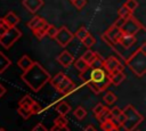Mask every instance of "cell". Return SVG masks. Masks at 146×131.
I'll list each match as a JSON object with an SVG mask.
<instances>
[{
    "label": "cell",
    "instance_id": "cell-1",
    "mask_svg": "<svg viewBox=\"0 0 146 131\" xmlns=\"http://www.w3.org/2000/svg\"><path fill=\"white\" fill-rule=\"evenodd\" d=\"M50 77V74L38 62H34L33 65L29 69L24 71L21 75L24 83L27 84V87L34 92H38L46 83H48Z\"/></svg>",
    "mask_w": 146,
    "mask_h": 131
},
{
    "label": "cell",
    "instance_id": "cell-2",
    "mask_svg": "<svg viewBox=\"0 0 146 131\" xmlns=\"http://www.w3.org/2000/svg\"><path fill=\"white\" fill-rule=\"evenodd\" d=\"M86 83L89 85L90 90H92L95 93L106 91L111 84L108 74L105 72V69L103 67L92 68L89 72L88 79H86Z\"/></svg>",
    "mask_w": 146,
    "mask_h": 131
},
{
    "label": "cell",
    "instance_id": "cell-3",
    "mask_svg": "<svg viewBox=\"0 0 146 131\" xmlns=\"http://www.w3.org/2000/svg\"><path fill=\"white\" fill-rule=\"evenodd\" d=\"M125 65L131 69V72L138 77H143L146 73V49L145 43H143L132 55L124 59Z\"/></svg>",
    "mask_w": 146,
    "mask_h": 131
},
{
    "label": "cell",
    "instance_id": "cell-4",
    "mask_svg": "<svg viewBox=\"0 0 146 131\" xmlns=\"http://www.w3.org/2000/svg\"><path fill=\"white\" fill-rule=\"evenodd\" d=\"M122 113L124 114V122L121 125L125 131H135V129L143 122L144 116L132 106V105H127L123 109Z\"/></svg>",
    "mask_w": 146,
    "mask_h": 131
},
{
    "label": "cell",
    "instance_id": "cell-5",
    "mask_svg": "<svg viewBox=\"0 0 146 131\" xmlns=\"http://www.w3.org/2000/svg\"><path fill=\"white\" fill-rule=\"evenodd\" d=\"M49 82L62 95H68V93H71L75 89V87H76L72 82V80L67 75H65L63 72H59L54 77H50Z\"/></svg>",
    "mask_w": 146,
    "mask_h": 131
},
{
    "label": "cell",
    "instance_id": "cell-6",
    "mask_svg": "<svg viewBox=\"0 0 146 131\" xmlns=\"http://www.w3.org/2000/svg\"><path fill=\"white\" fill-rule=\"evenodd\" d=\"M22 36V32L17 28V27H10L6 31V33L0 38V44L6 48L9 49L19 38Z\"/></svg>",
    "mask_w": 146,
    "mask_h": 131
},
{
    "label": "cell",
    "instance_id": "cell-7",
    "mask_svg": "<svg viewBox=\"0 0 146 131\" xmlns=\"http://www.w3.org/2000/svg\"><path fill=\"white\" fill-rule=\"evenodd\" d=\"M73 38H74V34L66 26H60L59 28H57V33L54 36V39L60 47H66L73 40Z\"/></svg>",
    "mask_w": 146,
    "mask_h": 131
},
{
    "label": "cell",
    "instance_id": "cell-8",
    "mask_svg": "<svg viewBox=\"0 0 146 131\" xmlns=\"http://www.w3.org/2000/svg\"><path fill=\"white\" fill-rule=\"evenodd\" d=\"M143 28H144V26H143L133 16H131L130 18H128V19L124 22L123 26L121 27V31H122L123 34L135 35L136 33H138V32H139L140 30H143Z\"/></svg>",
    "mask_w": 146,
    "mask_h": 131
},
{
    "label": "cell",
    "instance_id": "cell-9",
    "mask_svg": "<svg viewBox=\"0 0 146 131\" xmlns=\"http://www.w3.org/2000/svg\"><path fill=\"white\" fill-rule=\"evenodd\" d=\"M103 68L108 75L114 72H123V65L116 57H113V56L107 57L103 62Z\"/></svg>",
    "mask_w": 146,
    "mask_h": 131
},
{
    "label": "cell",
    "instance_id": "cell-10",
    "mask_svg": "<svg viewBox=\"0 0 146 131\" xmlns=\"http://www.w3.org/2000/svg\"><path fill=\"white\" fill-rule=\"evenodd\" d=\"M2 22L10 28V27H16L17 24L21 22V18L14 13V11H8L2 18Z\"/></svg>",
    "mask_w": 146,
    "mask_h": 131
},
{
    "label": "cell",
    "instance_id": "cell-11",
    "mask_svg": "<svg viewBox=\"0 0 146 131\" xmlns=\"http://www.w3.org/2000/svg\"><path fill=\"white\" fill-rule=\"evenodd\" d=\"M57 62H58L63 67H68L70 65L73 64L74 57H73L67 50H64V51H62V52L57 56Z\"/></svg>",
    "mask_w": 146,
    "mask_h": 131
},
{
    "label": "cell",
    "instance_id": "cell-12",
    "mask_svg": "<svg viewBox=\"0 0 146 131\" xmlns=\"http://www.w3.org/2000/svg\"><path fill=\"white\" fill-rule=\"evenodd\" d=\"M105 34L108 36V39L113 42V43H115V44H117L119 43V41H120V39H121V36L123 35V33H122V31L120 30V28H117V27H115V26H111L106 32H105Z\"/></svg>",
    "mask_w": 146,
    "mask_h": 131
},
{
    "label": "cell",
    "instance_id": "cell-13",
    "mask_svg": "<svg viewBox=\"0 0 146 131\" xmlns=\"http://www.w3.org/2000/svg\"><path fill=\"white\" fill-rule=\"evenodd\" d=\"M43 5L42 0H23V6L32 14L36 13Z\"/></svg>",
    "mask_w": 146,
    "mask_h": 131
},
{
    "label": "cell",
    "instance_id": "cell-14",
    "mask_svg": "<svg viewBox=\"0 0 146 131\" xmlns=\"http://www.w3.org/2000/svg\"><path fill=\"white\" fill-rule=\"evenodd\" d=\"M46 24H47V22H46L42 17H40V16H34V17L27 23V27L31 28L32 31H34V30H36V28L42 27V26L46 25Z\"/></svg>",
    "mask_w": 146,
    "mask_h": 131
},
{
    "label": "cell",
    "instance_id": "cell-15",
    "mask_svg": "<svg viewBox=\"0 0 146 131\" xmlns=\"http://www.w3.org/2000/svg\"><path fill=\"white\" fill-rule=\"evenodd\" d=\"M136 42V36L135 35H128V34H123L119 41V43L125 48V49H129L130 47H132Z\"/></svg>",
    "mask_w": 146,
    "mask_h": 131
},
{
    "label": "cell",
    "instance_id": "cell-16",
    "mask_svg": "<svg viewBox=\"0 0 146 131\" xmlns=\"http://www.w3.org/2000/svg\"><path fill=\"white\" fill-rule=\"evenodd\" d=\"M33 60L27 56V55H23L19 59H18V62H17V66L21 68V69H23V72L24 71H26V69H29L32 65H33Z\"/></svg>",
    "mask_w": 146,
    "mask_h": 131
},
{
    "label": "cell",
    "instance_id": "cell-17",
    "mask_svg": "<svg viewBox=\"0 0 146 131\" xmlns=\"http://www.w3.org/2000/svg\"><path fill=\"white\" fill-rule=\"evenodd\" d=\"M108 77H110V82H111V84L119 85V84H121V83L124 81L125 75H124L123 72H114V73L110 74Z\"/></svg>",
    "mask_w": 146,
    "mask_h": 131
},
{
    "label": "cell",
    "instance_id": "cell-18",
    "mask_svg": "<svg viewBox=\"0 0 146 131\" xmlns=\"http://www.w3.org/2000/svg\"><path fill=\"white\" fill-rule=\"evenodd\" d=\"M99 55L97 54V52H95V51H92V50H87L82 56H81V58L89 65V67L94 64V62L97 59V57H98Z\"/></svg>",
    "mask_w": 146,
    "mask_h": 131
},
{
    "label": "cell",
    "instance_id": "cell-19",
    "mask_svg": "<svg viewBox=\"0 0 146 131\" xmlns=\"http://www.w3.org/2000/svg\"><path fill=\"white\" fill-rule=\"evenodd\" d=\"M70 110H71V106H70L66 101L60 100L59 103H57V104H56V112H57L59 115L65 116Z\"/></svg>",
    "mask_w": 146,
    "mask_h": 131
},
{
    "label": "cell",
    "instance_id": "cell-20",
    "mask_svg": "<svg viewBox=\"0 0 146 131\" xmlns=\"http://www.w3.org/2000/svg\"><path fill=\"white\" fill-rule=\"evenodd\" d=\"M74 66H75V68L80 72V74L82 75V74H84L90 67H89V65L80 57V58H78L76 60H74Z\"/></svg>",
    "mask_w": 146,
    "mask_h": 131
},
{
    "label": "cell",
    "instance_id": "cell-21",
    "mask_svg": "<svg viewBox=\"0 0 146 131\" xmlns=\"http://www.w3.org/2000/svg\"><path fill=\"white\" fill-rule=\"evenodd\" d=\"M11 65V60L2 52H0V74L3 73Z\"/></svg>",
    "mask_w": 146,
    "mask_h": 131
},
{
    "label": "cell",
    "instance_id": "cell-22",
    "mask_svg": "<svg viewBox=\"0 0 146 131\" xmlns=\"http://www.w3.org/2000/svg\"><path fill=\"white\" fill-rule=\"evenodd\" d=\"M17 113H18L24 120H27V118L31 117V115H32L31 108H30L29 106H18V108H17Z\"/></svg>",
    "mask_w": 146,
    "mask_h": 131
},
{
    "label": "cell",
    "instance_id": "cell-23",
    "mask_svg": "<svg viewBox=\"0 0 146 131\" xmlns=\"http://www.w3.org/2000/svg\"><path fill=\"white\" fill-rule=\"evenodd\" d=\"M117 15H119V18H122V19L127 21L128 18H130V17L132 16V13H130V11L128 10V8H127L124 5H122V6L119 8V10H117Z\"/></svg>",
    "mask_w": 146,
    "mask_h": 131
},
{
    "label": "cell",
    "instance_id": "cell-24",
    "mask_svg": "<svg viewBox=\"0 0 146 131\" xmlns=\"http://www.w3.org/2000/svg\"><path fill=\"white\" fill-rule=\"evenodd\" d=\"M100 126L103 129V131H113V130H116V125L115 123L113 122V120H106L104 122L100 123Z\"/></svg>",
    "mask_w": 146,
    "mask_h": 131
},
{
    "label": "cell",
    "instance_id": "cell-25",
    "mask_svg": "<svg viewBox=\"0 0 146 131\" xmlns=\"http://www.w3.org/2000/svg\"><path fill=\"white\" fill-rule=\"evenodd\" d=\"M48 26H49V24L47 23V24H46V25H43L42 27H40V28H36V30L32 31V32H33V34H34V36H35L36 39L41 40L43 36H46V32H47Z\"/></svg>",
    "mask_w": 146,
    "mask_h": 131
},
{
    "label": "cell",
    "instance_id": "cell-26",
    "mask_svg": "<svg viewBox=\"0 0 146 131\" xmlns=\"http://www.w3.org/2000/svg\"><path fill=\"white\" fill-rule=\"evenodd\" d=\"M104 101L107 104V105H113L115 101H116V99H117V97L115 96V93L114 92H112V91H106V93L104 95Z\"/></svg>",
    "mask_w": 146,
    "mask_h": 131
},
{
    "label": "cell",
    "instance_id": "cell-27",
    "mask_svg": "<svg viewBox=\"0 0 146 131\" xmlns=\"http://www.w3.org/2000/svg\"><path fill=\"white\" fill-rule=\"evenodd\" d=\"M73 114H74V116H75L78 120H83V118L87 116V110H86V108H83L82 106H78V107L74 109Z\"/></svg>",
    "mask_w": 146,
    "mask_h": 131
},
{
    "label": "cell",
    "instance_id": "cell-28",
    "mask_svg": "<svg viewBox=\"0 0 146 131\" xmlns=\"http://www.w3.org/2000/svg\"><path fill=\"white\" fill-rule=\"evenodd\" d=\"M74 34V36H76L79 40H83L88 34H89V32H88V30L84 27V26H81V27H79L76 31H75V33H73Z\"/></svg>",
    "mask_w": 146,
    "mask_h": 131
},
{
    "label": "cell",
    "instance_id": "cell-29",
    "mask_svg": "<svg viewBox=\"0 0 146 131\" xmlns=\"http://www.w3.org/2000/svg\"><path fill=\"white\" fill-rule=\"evenodd\" d=\"M127 8H128V10L130 11V13H133L137 8H138V6H139V2L137 1V0H127L124 3H123Z\"/></svg>",
    "mask_w": 146,
    "mask_h": 131
},
{
    "label": "cell",
    "instance_id": "cell-30",
    "mask_svg": "<svg viewBox=\"0 0 146 131\" xmlns=\"http://www.w3.org/2000/svg\"><path fill=\"white\" fill-rule=\"evenodd\" d=\"M82 43H83V46H86L87 48H91L95 43H96V39H95V36L94 35H91L90 33L82 40Z\"/></svg>",
    "mask_w": 146,
    "mask_h": 131
},
{
    "label": "cell",
    "instance_id": "cell-31",
    "mask_svg": "<svg viewBox=\"0 0 146 131\" xmlns=\"http://www.w3.org/2000/svg\"><path fill=\"white\" fill-rule=\"evenodd\" d=\"M97 117V120L102 123V122H104V121H106V120H112V116H111V112H110V109L106 107V109L103 112V113H100L98 116H96Z\"/></svg>",
    "mask_w": 146,
    "mask_h": 131
},
{
    "label": "cell",
    "instance_id": "cell-32",
    "mask_svg": "<svg viewBox=\"0 0 146 131\" xmlns=\"http://www.w3.org/2000/svg\"><path fill=\"white\" fill-rule=\"evenodd\" d=\"M34 103V100L32 99V97L31 96H24L21 100H19V103H18V106H32V104Z\"/></svg>",
    "mask_w": 146,
    "mask_h": 131
},
{
    "label": "cell",
    "instance_id": "cell-33",
    "mask_svg": "<svg viewBox=\"0 0 146 131\" xmlns=\"http://www.w3.org/2000/svg\"><path fill=\"white\" fill-rule=\"evenodd\" d=\"M54 125H58V126H66L67 125V118L65 116L58 115L55 120H54Z\"/></svg>",
    "mask_w": 146,
    "mask_h": 131
},
{
    "label": "cell",
    "instance_id": "cell-34",
    "mask_svg": "<svg viewBox=\"0 0 146 131\" xmlns=\"http://www.w3.org/2000/svg\"><path fill=\"white\" fill-rule=\"evenodd\" d=\"M105 109H106V106H104L103 104H100V103H99V104H97V105L94 107L92 113H94V115H95V116H98V115H99L100 113H103Z\"/></svg>",
    "mask_w": 146,
    "mask_h": 131
},
{
    "label": "cell",
    "instance_id": "cell-35",
    "mask_svg": "<svg viewBox=\"0 0 146 131\" xmlns=\"http://www.w3.org/2000/svg\"><path fill=\"white\" fill-rule=\"evenodd\" d=\"M30 108H31L32 115H34V114H40L41 110H42V107H41L36 101H34V103L32 104V106H30Z\"/></svg>",
    "mask_w": 146,
    "mask_h": 131
},
{
    "label": "cell",
    "instance_id": "cell-36",
    "mask_svg": "<svg viewBox=\"0 0 146 131\" xmlns=\"http://www.w3.org/2000/svg\"><path fill=\"white\" fill-rule=\"evenodd\" d=\"M56 33H57V27H55L54 25H50L49 24V26L47 28V32H46V35H48L49 38H52L54 39V36L56 35Z\"/></svg>",
    "mask_w": 146,
    "mask_h": 131
},
{
    "label": "cell",
    "instance_id": "cell-37",
    "mask_svg": "<svg viewBox=\"0 0 146 131\" xmlns=\"http://www.w3.org/2000/svg\"><path fill=\"white\" fill-rule=\"evenodd\" d=\"M73 6L76 8V9H82V8H84V6L87 5V0H74L73 2Z\"/></svg>",
    "mask_w": 146,
    "mask_h": 131
},
{
    "label": "cell",
    "instance_id": "cell-38",
    "mask_svg": "<svg viewBox=\"0 0 146 131\" xmlns=\"http://www.w3.org/2000/svg\"><path fill=\"white\" fill-rule=\"evenodd\" d=\"M32 131H48V129L40 122V123H38L36 125H34V126L32 128Z\"/></svg>",
    "mask_w": 146,
    "mask_h": 131
},
{
    "label": "cell",
    "instance_id": "cell-39",
    "mask_svg": "<svg viewBox=\"0 0 146 131\" xmlns=\"http://www.w3.org/2000/svg\"><path fill=\"white\" fill-rule=\"evenodd\" d=\"M110 112H111V116H112V120H113L121 113V109L119 107H113L112 109H110Z\"/></svg>",
    "mask_w": 146,
    "mask_h": 131
},
{
    "label": "cell",
    "instance_id": "cell-40",
    "mask_svg": "<svg viewBox=\"0 0 146 131\" xmlns=\"http://www.w3.org/2000/svg\"><path fill=\"white\" fill-rule=\"evenodd\" d=\"M8 28H9V27L2 22V19H0V38L6 33V31H7Z\"/></svg>",
    "mask_w": 146,
    "mask_h": 131
},
{
    "label": "cell",
    "instance_id": "cell-41",
    "mask_svg": "<svg viewBox=\"0 0 146 131\" xmlns=\"http://www.w3.org/2000/svg\"><path fill=\"white\" fill-rule=\"evenodd\" d=\"M50 131H70L68 126H58V125H52Z\"/></svg>",
    "mask_w": 146,
    "mask_h": 131
},
{
    "label": "cell",
    "instance_id": "cell-42",
    "mask_svg": "<svg viewBox=\"0 0 146 131\" xmlns=\"http://www.w3.org/2000/svg\"><path fill=\"white\" fill-rule=\"evenodd\" d=\"M124 19H122V18H117L115 22H114V24H113V26H115V27H117V28H120L121 30V27L123 26V24H124Z\"/></svg>",
    "mask_w": 146,
    "mask_h": 131
},
{
    "label": "cell",
    "instance_id": "cell-43",
    "mask_svg": "<svg viewBox=\"0 0 146 131\" xmlns=\"http://www.w3.org/2000/svg\"><path fill=\"white\" fill-rule=\"evenodd\" d=\"M83 131H97V130H96V128H95L92 124H88V125L83 129Z\"/></svg>",
    "mask_w": 146,
    "mask_h": 131
},
{
    "label": "cell",
    "instance_id": "cell-44",
    "mask_svg": "<svg viewBox=\"0 0 146 131\" xmlns=\"http://www.w3.org/2000/svg\"><path fill=\"white\" fill-rule=\"evenodd\" d=\"M5 93H6V88H5V87H3V85L0 83V98H1V97H2Z\"/></svg>",
    "mask_w": 146,
    "mask_h": 131
},
{
    "label": "cell",
    "instance_id": "cell-45",
    "mask_svg": "<svg viewBox=\"0 0 146 131\" xmlns=\"http://www.w3.org/2000/svg\"><path fill=\"white\" fill-rule=\"evenodd\" d=\"M0 131H7L6 129H3V128H0Z\"/></svg>",
    "mask_w": 146,
    "mask_h": 131
},
{
    "label": "cell",
    "instance_id": "cell-46",
    "mask_svg": "<svg viewBox=\"0 0 146 131\" xmlns=\"http://www.w3.org/2000/svg\"><path fill=\"white\" fill-rule=\"evenodd\" d=\"M113 131H120V130H119V129H116V130H113Z\"/></svg>",
    "mask_w": 146,
    "mask_h": 131
},
{
    "label": "cell",
    "instance_id": "cell-47",
    "mask_svg": "<svg viewBox=\"0 0 146 131\" xmlns=\"http://www.w3.org/2000/svg\"><path fill=\"white\" fill-rule=\"evenodd\" d=\"M70 1H71V2H73V1H74V0H70Z\"/></svg>",
    "mask_w": 146,
    "mask_h": 131
},
{
    "label": "cell",
    "instance_id": "cell-48",
    "mask_svg": "<svg viewBox=\"0 0 146 131\" xmlns=\"http://www.w3.org/2000/svg\"><path fill=\"white\" fill-rule=\"evenodd\" d=\"M136 131H139V130H136Z\"/></svg>",
    "mask_w": 146,
    "mask_h": 131
}]
</instances>
